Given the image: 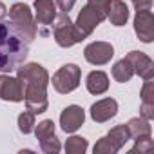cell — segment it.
Masks as SVG:
<instances>
[{
	"label": "cell",
	"instance_id": "8fae6325",
	"mask_svg": "<svg viewBox=\"0 0 154 154\" xmlns=\"http://www.w3.org/2000/svg\"><path fill=\"white\" fill-rule=\"evenodd\" d=\"M85 122V112L80 105H69L60 114V125L63 132H76Z\"/></svg>",
	"mask_w": 154,
	"mask_h": 154
},
{
	"label": "cell",
	"instance_id": "5bb4252c",
	"mask_svg": "<svg viewBox=\"0 0 154 154\" xmlns=\"http://www.w3.org/2000/svg\"><path fill=\"white\" fill-rule=\"evenodd\" d=\"M107 18H109L111 24L116 26V27L125 26L127 20H129V8H127V4L123 2V0H111Z\"/></svg>",
	"mask_w": 154,
	"mask_h": 154
},
{
	"label": "cell",
	"instance_id": "d6986e66",
	"mask_svg": "<svg viewBox=\"0 0 154 154\" xmlns=\"http://www.w3.org/2000/svg\"><path fill=\"white\" fill-rule=\"evenodd\" d=\"M87 150V140L82 136H71L65 141V152L67 154H84Z\"/></svg>",
	"mask_w": 154,
	"mask_h": 154
},
{
	"label": "cell",
	"instance_id": "7402d4cb",
	"mask_svg": "<svg viewBox=\"0 0 154 154\" xmlns=\"http://www.w3.org/2000/svg\"><path fill=\"white\" fill-rule=\"evenodd\" d=\"M94 154H114V152H118L120 149L107 138V136H103V138H100L98 141H96V145H94Z\"/></svg>",
	"mask_w": 154,
	"mask_h": 154
},
{
	"label": "cell",
	"instance_id": "9c48e42d",
	"mask_svg": "<svg viewBox=\"0 0 154 154\" xmlns=\"http://www.w3.org/2000/svg\"><path fill=\"white\" fill-rule=\"evenodd\" d=\"M56 18V4L53 0H35V22L42 27V35H47V27Z\"/></svg>",
	"mask_w": 154,
	"mask_h": 154
},
{
	"label": "cell",
	"instance_id": "2e32d148",
	"mask_svg": "<svg viewBox=\"0 0 154 154\" xmlns=\"http://www.w3.org/2000/svg\"><path fill=\"white\" fill-rule=\"evenodd\" d=\"M127 131H129V136L136 140L140 136H150L152 127H150L149 120H145V118H131L127 122Z\"/></svg>",
	"mask_w": 154,
	"mask_h": 154
},
{
	"label": "cell",
	"instance_id": "83f0119b",
	"mask_svg": "<svg viewBox=\"0 0 154 154\" xmlns=\"http://www.w3.org/2000/svg\"><path fill=\"white\" fill-rule=\"evenodd\" d=\"M54 4H56V8H58L60 11H63V13H69V11L74 8L76 0H54Z\"/></svg>",
	"mask_w": 154,
	"mask_h": 154
},
{
	"label": "cell",
	"instance_id": "6da1fadb",
	"mask_svg": "<svg viewBox=\"0 0 154 154\" xmlns=\"http://www.w3.org/2000/svg\"><path fill=\"white\" fill-rule=\"evenodd\" d=\"M17 78L24 85V102L27 111L33 114H42L47 111V85H49V72L40 63H24L17 69Z\"/></svg>",
	"mask_w": 154,
	"mask_h": 154
},
{
	"label": "cell",
	"instance_id": "4316f807",
	"mask_svg": "<svg viewBox=\"0 0 154 154\" xmlns=\"http://www.w3.org/2000/svg\"><path fill=\"white\" fill-rule=\"evenodd\" d=\"M140 114H141V118H145V120H152V118H154V103H143V102H141Z\"/></svg>",
	"mask_w": 154,
	"mask_h": 154
},
{
	"label": "cell",
	"instance_id": "e0dca14e",
	"mask_svg": "<svg viewBox=\"0 0 154 154\" xmlns=\"http://www.w3.org/2000/svg\"><path fill=\"white\" fill-rule=\"evenodd\" d=\"M132 76H134V71H132V65H131V62L127 58H122V60H118L114 63V67H112V78L116 82L125 84V82H129L132 78Z\"/></svg>",
	"mask_w": 154,
	"mask_h": 154
},
{
	"label": "cell",
	"instance_id": "484cf974",
	"mask_svg": "<svg viewBox=\"0 0 154 154\" xmlns=\"http://www.w3.org/2000/svg\"><path fill=\"white\" fill-rule=\"evenodd\" d=\"M140 96H141V102L143 103H154V82H152V78L150 80H145Z\"/></svg>",
	"mask_w": 154,
	"mask_h": 154
},
{
	"label": "cell",
	"instance_id": "7c38bea8",
	"mask_svg": "<svg viewBox=\"0 0 154 154\" xmlns=\"http://www.w3.org/2000/svg\"><path fill=\"white\" fill-rule=\"evenodd\" d=\"M125 58L131 62L134 74H138L140 78H143V80L154 78V62L145 53H141V51H131Z\"/></svg>",
	"mask_w": 154,
	"mask_h": 154
},
{
	"label": "cell",
	"instance_id": "ffe728a7",
	"mask_svg": "<svg viewBox=\"0 0 154 154\" xmlns=\"http://www.w3.org/2000/svg\"><path fill=\"white\" fill-rule=\"evenodd\" d=\"M35 114L31 112V111H24L20 116H18V131L22 132V134H29V132H33V129H35Z\"/></svg>",
	"mask_w": 154,
	"mask_h": 154
},
{
	"label": "cell",
	"instance_id": "cb8c5ba5",
	"mask_svg": "<svg viewBox=\"0 0 154 154\" xmlns=\"http://www.w3.org/2000/svg\"><path fill=\"white\" fill-rule=\"evenodd\" d=\"M109 4L111 0H87V6H91L103 20L107 18V13H109Z\"/></svg>",
	"mask_w": 154,
	"mask_h": 154
},
{
	"label": "cell",
	"instance_id": "4fadbf2b",
	"mask_svg": "<svg viewBox=\"0 0 154 154\" xmlns=\"http://www.w3.org/2000/svg\"><path fill=\"white\" fill-rule=\"evenodd\" d=\"M118 112V102L114 98H103L91 105V118L96 123H105Z\"/></svg>",
	"mask_w": 154,
	"mask_h": 154
},
{
	"label": "cell",
	"instance_id": "52a82bcc",
	"mask_svg": "<svg viewBox=\"0 0 154 154\" xmlns=\"http://www.w3.org/2000/svg\"><path fill=\"white\" fill-rule=\"evenodd\" d=\"M84 56L93 65H105L114 56V47L109 42H93L84 49Z\"/></svg>",
	"mask_w": 154,
	"mask_h": 154
},
{
	"label": "cell",
	"instance_id": "3957f363",
	"mask_svg": "<svg viewBox=\"0 0 154 154\" xmlns=\"http://www.w3.org/2000/svg\"><path fill=\"white\" fill-rule=\"evenodd\" d=\"M53 36L60 47H72L74 44L84 40L82 35L76 31L74 22L69 18V13H63V11L60 15H56L54 22H53Z\"/></svg>",
	"mask_w": 154,
	"mask_h": 154
},
{
	"label": "cell",
	"instance_id": "5b68a950",
	"mask_svg": "<svg viewBox=\"0 0 154 154\" xmlns=\"http://www.w3.org/2000/svg\"><path fill=\"white\" fill-rule=\"evenodd\" d=\"M80 78H82V69L76 63H65L53 74L51 84L56 93L67 94L80 85Z\"/></svg>",
	"mask_w": 154,
	"mask_h": 154
},
{
	"label": "cell",
	"instance_id": "f1b7e54d",
	"mask_svg": "<svg viewBox=\"0 0 154 154\" xmlns=\"http://www.w3.org/2000/svg\"><path fill=\"white\" fill-rule=\"evenodd\" d=\"M131 2L134 4L136 11H140V9H150L152 8V0H131Z\"/></svg>",
	"mask_w": 154,
	"mask_h": 154
},
{
	"label": "cell",
	"instance_id": "9a60e30c",
	"mask_svg": "<svg viewBox=\"0 0 154 154\" xmlns=\"http://www.w3.org/2000/svg\"><path fill=\"white\" fill-rule=\"evenodd\" d=\"M87 91L91 94H103L109 89V76L103 71H91L87 74V80H85Z\"/></svg>",
	"mask_w": 154,
	"mask_h": 154
},
{
	"label": "cell",
	"instance_id": "277c9868",
	"mask_svg": "<svg viewBox=\"0 0 154 154\" xmlns=\"http://www.w3.org/2000/svg\"><path fill=\"white\" fill-rule=\"evenodd\" d=\"M9 20L15 24V27H17L29 42H33V40L36 38V35H38V26H36V22H35V18H33V13H31V9H29L27 4H24V2L13 4L11 9H9Z\"/></svg>",
	"mask_w": 154,
	"mask_h": 154
},
{
	"label": "cell",
	"instance_id": "44dd1931",
	"mask_svg": "<svg viewBox=\"0 0 154 154\" xmlns=\"http://www.w3.org/2000/svg\"><path fill=\"white\" fill-rule=\"evenodd\" d=\"M33 131H35V134H36V140L40 141V140H44V138L54 134V122H53V120H44V122H40Z\"/></svg>",
	"mask_w": 154,
	"mask_h": 154
},
{
	"label": "cell",
	"instance_id": "7a4b0ae2",
	"mask_svg": "<svg viewBox=\"0 0 154 154\" xmlns=\"http://www.w3.org/2000/svg\"><path fill=\"white\" fill-rule=\"evenodd\" d=\"M29 44L11 20H0V72L17 71L29 54Z\"/></svg>",
	"mask_w": 154,
	"mask_h": 154
},
{
	"label": "cell",
	"instance_id": "ba28073f",
	"mask_svg": "<svg viewBox=\"0 0 154 154\" xmlns=\"http://www.w3.org/2000/svg\"><path fill=\"white\" fill-rule=\"evenodd\" d=\"M102 22H103V18L91 6H84L82 11L78 13V18H76V22H74V27H76V31L82 35V38L85 40Z\"/></svg>",
	"mask_w": 154,
	"mask_h": 154
},
{
	"label": "cell",
	"instance_id": "f546056e",
	"mask_svg": "<svg viewBox=\"0 0 154 154\" xmlns=\"http://www.w3.org/2000/svg\"><path fill=\"white\" fill-rule=\"evenodd\" d=\"M6 15H8V8H6V4H2V2H0V20H2Z\"/></svg>",
	"mask_w": 154,
	"mask_h": 154
},
{
	"label": "cell",
	"instance_id": "ac0fdd59",
	"mask_svg": "<svg viewBox=\"0 0 154 154\" xmlns=\"http://www.w3.org/2000/svg\"><path fill=\"white\" fill-rule=\"evenodd\" d=\"M107 138H109V140L118 147V149H122V147L131 140L129 131H127V125H116V127H112V129L109 131Z\"/></svg>",
	"mask_w": 154,
	"mask_h": 154
},
{
	"label": "cell",
	"instance_id": "30bf717a",
	"mask_svg": "<svg viewBox=\"0 0 154 154\" xmlns=\"http://www.w3.org/2000/svg\"><path fill=\"white\" fill-rule=\"evenodd\" d=\"M0 98L6 102H24V85L18 78L0 74Z\"/></svg>",
	"mask_w": 154,
	"mask_h": 154
},
{
	"label": "cell",
	"instance_id": "8992f818",
	"mask_svg": "<svg viewBox=\"0 0 154 154\" xmlns=\"http://www.w3.org/2000/svg\"><path fill=\"white\" fill-rule=\"evenodd\" d=\"M134 33L145 44H150L154 40V15H152L150 9L136 11V15H134Z\"/></svg>",
	"mask_w": 154,
	"mask_h": 154
},
{
	"label": "cell",
	"instance_id": "603a6c76",
	"mask_svg": "<svg viewBox=\"0 0 154 154\" xmlns=\"http://www.w3.org/2000/svg\"><path fill=\"white\" fill-rule=\"evenodd\" d=\"M40 149L47 154H56V152H60L62 145H60V140L56 138V134H53V136H47V138L40 140Z\"/></svg>",
	"mask_w": 154,
	"mask_h": 154
},
{
	"label": "cell",
	"instance_id": "d4e9b609",
	"mask_svg": "<svg viewBox=\"0 0 154 154\" xmlns=\"http://www.w3.org/2000/svg\"><path fill=\"white\" fill-rule=\"evenodd\" d=\"M152 149V140H150V136H140V138H136V143H134V147H132V150H131V154H136V152H147V150H150Z\"/></svg>",
	"mask_w": 154,
	"mask_h": 154
}]
</instances>
